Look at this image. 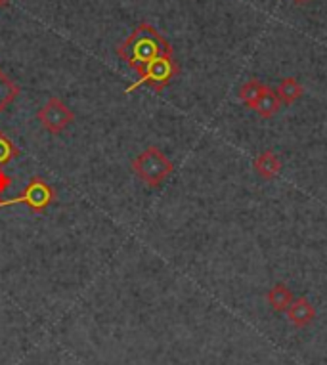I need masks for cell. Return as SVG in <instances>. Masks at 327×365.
Segmentation results:
<instances>
[{
  "label": "cell",
  "instance_id": "1",
  "mask_svg": "<svg viewBox=\"0 0 327 365\" xmlns=\"http://www.w3.org/2000/svg\"><path fill=\"white\" fill-rule=\"evenodd\" d=\"M117 56L125 61L126 66L140 73L151 61L163 56H174L171 42L155 29L154 25L140 24L132 31L125 42L117 46Z\"/></svg>",
  "mask_w": 327,
  "mask_h": 365
},
{
  "label": "cell",
  "instance_id": "2",
  "mask_svg": "<svg viewBox=\"0 0 327 365\" xmlns=\"http://www.w3.org/2000/svg\"><path fill=\"white\" fill-rule=\"evenodd\" d=\"M132 170L148 186H161L173 174L174 165L159 148L149 145L132 161Z\"/></svg>",
  "mask_w": 327,
  "mask_h": 365
},
{
  "label": "cell",
  "instance_id": "3",
  "mask_svg": "<svg viewBox=\"0 0 327 365\" xmlns=\"http://www.w3.org/2000/svg\"><path fill=\"white\" fill-rule=\"evenodd\" d=\"M180 73L178 63L174 61V56H163V58H157L155 61H151L149 66H146L142 71L138 73V81L134 84H131L126 88V94H131L138 86H148V88L155 90V92H161L171 84L176 75Z\"/></svg>",
  "mask_w": 327,
  "mask_h": 365
},
{
  "label": "cell",
  "instance_id": "4",
  "mask_svg": "<svg viewBox=\"0 0 327 365\" xmlns=\"http://www.w3.org/2000/svg\"><path fill=\"white\" fill-rule=\"evenodd\" d=\"M54 203H56V190L41 176H33L18 197L0 201V209L2 207H12V205H25L27 209L41 215Z\"/></svg>",
  "mask_w": 327,
  "mask_h": 365
},
{
  "label": "cell",
  "instance_id": "5",
  "mask_svg": "<svg viewBox=\"0 0 327 365\" xmlns=\"http://www.w3.org/2000/svg\"><path fill=\"white\" fill-rule=\"evenodd\" d=\"M36 119L42 125L44 130L50 134H61L64 130L69 128L73 120H75V113L67 108L66 103L61 102L60 98H50L36 113Z\"/></svg>",
  "mask_w": 327,
  "mask_h": 365
},
{
  "label": "cell",
  "instance_id": "6",
  "mask_svg": "<svg viewBox=\"0 0 327 365\" xmlns=\"http://www.w3.org/2000/svg\"><path fill=\"white\" fill-rule=\"evenodd\" d=\"M287 317L295 327L303 329V327H308L312 322L316 319V308L312 306L308 299L304 297H298V299H293L291 306L287 308Z\"/></svg>",
  "mask_w": 327,
  "mask_h": 365
},
{
  "label": "cell",
  "instance_id": "7",
  "mask_svg": "<svg viewBox=\"0 0 327 365\" xmlns=\"http://www.w3.org/2000/svg\"><path fill=\"white\" fill-rule=\"evenodd\" d=\"M256 174L264 180H274L281 173V159L274 151H262L253 161Z\"/></svg>",
  "mask_w": 327,
  "mask_h": 365
},
{
  "label": "cell",
  "instance_id": "8",
  "mask_svg": "<svg viewBox=\"0 0 327 365\" xmlns=\"http://www.w3.org/2000/svg\"><path fill=\"white\" fill-rule=\"evenodd\" d=\"M280 108H281L280 98H278V94H276V90L270 88V86L264 88L261 98H258L255 106H253V109H255L256 113L261 115L262 119H270V117H274V115L280 111Z\"/></svg>",
  "mask_w": 327,
  "mask_h": 365
},
{
  "label": "cell",
  "instance_id": "9",
  "mask_svg": "<svg viewBox=\"0 0 327 365\" xmlns=\"http://www.w3.org/2000/svg\"><path fill=\"white\" fill-rule=\"evenodd\" d=\"M268 304L272 306V310L276 312H287V308L291 306L293 302V293L291 289L283 285V283H276L274 287L268 291Z\"/></svg>",
  "mask_w": 327,
  "mask_h": 365
},
{
  "label": "cell",
  "instance_id": "10",
  "mask_svg": "<svg viewBox=\"0 0 327 365\" xmlns=\"http://www.w3.org/2000/svg\"><path fill=\"white\" fill-rule=\"evenodd\" d=\"M19 96V86L0 69V113L6 111Z\"/></svg>",
  "mask_w": 327,
  "mask_h": 365
},
{
  "label": "cell",
  "instance_id": "11",
  "mask_svg": "<svg viewBox=\"0 0 327 365\" xmlns=\"http://www.w3.org/2000/svg\"><path fill=\"white\" fill-rule=\"evenodd\" d=\"M276 94H278L281 103H295L298 98L303 96V84L298 83L295 77H287L278 84Z\"/></svg>",
  "mask_w": 327,
  "mask_h": 365
},
{
  "label": "cell",
  "instance_id": "12",
  "mask_svg": "<svg viewBox=\"0 0 327 365\" xmlns=\"http://www.w3.org/2000/svg\"><path fill=\"white\" fill-rule=\"evenodd\" d=\"M264 88H266V84L262 83V81H258V78H251V81H247V83L239 88L238 96L239 100L247 106V108L253 109L256 100H258L262 92H264Z\"/></svg>",
  "mask_w": 327,
  "mask_h": 365
},
{
  "label": "cell",
  "instance_id": "13",
  "mask_svg": "<svg viewBox=\"0 0 327 365\" xmlns=\"http://www.w3.org/2000/svg\"><path fill=\"white\" fill-rule=\"evenodd\" d=\"M19 155V150L16 148L12 140L8 138L4 132L0 130V168H4L8 163H12Z\"/></svg>",
  "mask_w": 327,
  "mask_h": 365
},
{
  "label": "cell",
  "instance_id": "14",
  "mask_svg": "<svg viewBox=\"0 0 327 365\" xmlns=\"http://www.w3.org/2000/svg\"><path fill=\"white\" fill-rule=\"evenodd\" d=\"M10 186H12V178L0 168V197H2V193L6 192V190H10Z\"/></svg>",
  "mask_w": 327,
  "mask_h": 365
},
{
  "label": "cell",
  "instance_id": "15",
  "mask_svg": "<svg viewBox=\"0 0 327 365\" xmlns=\"http://www.w3.org/2000/svg\"><path fill=\"white\" fill-rule=\"evenodd\" d=\"M10 2H12V0H0V8L10 6Z\"/></svg>",
  "mask_w": 327,
  "mask_h": 365
},
{
  "label": "cell",
  "instance_id": "16",
  "mask_svg": "<svg viewBox=\"0 0 327 365\" xmlns=\"http://www.w3.org/2000/svg\"><path fill=\"white\" fill-rule=\"evenodd\" d=\"M295 2H297V4H306L308 0H295Z\"/></svg>",
  "mask_w": 327,
  "mask_h": 365
}]
</instances>
